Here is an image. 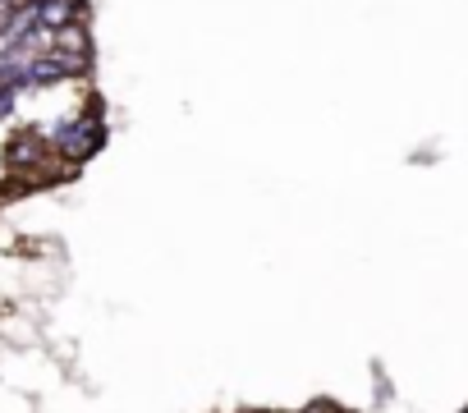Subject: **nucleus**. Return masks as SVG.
Returning a JSON list of instances; mask_svg holds the SVG:
<instances>
[{
    "mask_svg": "<svg viewBox=\"0 0 468 413\" xmlns=\"http://www.w3.org/2000/svg\"><path fill=\"white\" fill-rule=\"evenodd\" d=\"M37 133L51 143V152L60 156V165H83V161H92V156L101 152V143H106V124H101L97 111H83V115L60 120L56 129H37Z\"/></svg>",
    "mask_w": 468,
    "mask_h": 413,
    "instance_id": "f257e3e1",
    "label": "nucleus"
},
{
    "mask_svg": "<svg viewBox=\"0 0 468 413\" xmlns=\"http://www.w3.org/2000/svg\"><path fill=\"white\" fill-rule=\"evenodd\" d=\"M33 10H37V28H47V33H60L69 24H88V0H42Z\"/></svg>",
    "mask_w": 468,
    "mask_h": 413,
    "instance_id": "f03ea898",
    "label": "nucleus"
},
{
    "mask_svg": "<svg viewBox=\"0 0 468 413\" xmlns=\"http://www.w3.org/2000/svg\"><path fill=\"white\" fill-rule=\"evenodd\" d=\"M15 101H19L15 88H0V120H10V115H15Z\"/></svg>",
    "mask_w": 468,
    "mask_h": 413,
    "instance_id": "7ed1b4c3",
    "label": "nucleus"
},
{
    "mask_svg": "<svg viewBox=\"0 0 468 413\" xmlns=\"http://www.w3.org/2000/svg\"><path fill=\"white\" fill-rule=\"evenodd\" d=\"M0 5H5V10H24V5H28V0H0Z\"/></svg>",
    "mask_w": 468,
    "mask_h": 413,
    "instance_id": "20e7f679",
    "label": "nucleus"
}]
</instances>
